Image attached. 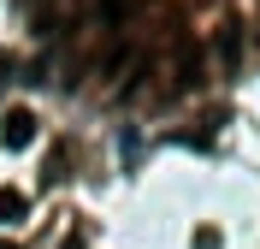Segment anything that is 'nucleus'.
<instances>
[{
	"mask_svg": "<svg viewBox=\"0 0 260 249\" xmlns=\"http://www.w3.org/2000/svg\"><path fill=\"white\" fill-rule=\"evenodd\" d=\"M0 143H6V149H30V143H36V113H30V107H12V113H6Z\"/></svg>",
	"mask_w": 260,
	"mask_h": 249,
	"instance_id": "1",
	"label": "nucleus"
},
{
	"mask_svg": "<svg viewBox=\"0 0 260 249\" xmlns=\"http://www.w3.org/2000/svg\"><path fill=\"white\" fill-rule=\"evenodd\" d=\"M24 214H30V196L6 184V190H0V226H18V219H24Z\"/></svg>",
	"mask_w": 260,
	"mask_h": 249,
	"instance_id": "2",
	"label": "nucleus"
},
{
	"mask_svg": "<svg viewBox=\"0 0 260 249\" xmlns=\"http://www.w3.org/2000/svg\"><path fill=\"white\" fill-rule=\"evenodd\" d=\"M0 249H18V243H6V237H0Z\"/></svg>",
	"mask_w": 260,
	"mask_h": 249,
	"instance_id": "3",
	"label": "nucleus"
},
{
	"mask_svg": "<svg viewBox=\"0 0 260 249\" xmlns=\"http://www.w3.org/2000/svg\"><path fill=\"white\" fill-rule=\"evenodd\" d=\"M65 249H77V237H71V243H65Z\"/></svg>",
	"mask_w": 260,
	"mask_h": 249,
	"instance_id": "4",
	"label": "nucleus"
}]
</instances>
